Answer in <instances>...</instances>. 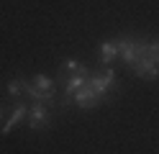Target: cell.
<instances>
[{"mask_svg":"<svg viewBox=\"0 0 159 154\" xmlns=\"http://www.w3.org/2000/svg\"><path fill=\"white\" fill-rule=\"evenodd\" d=\"M87 85H90L93 92H98V95L105 100L111 92L118 90V75H116V69H113V67H105L103 72L98 69V72H90V77H87Z\"/></svg>","mask_w":159,"mask_h":154,"instance_id":"7a4b0ae2","label":"cell"},{"mask_svg":"<svg viewBox=\"0 0 159 154\" xmlns=\"http://www.w3.org/2000/svg\"><path fill=\"white\" fill-rule=\"evenodd\" d=\"M82 69H87V67H85V64H80L77 59H67L64 64H59L57 75L62 77V80H67V77H72V75H77V72H82Z\"/></svg>","mask_w":159,"mask_h":154,"instance_id":"ba28073f","label":"cell"},{"mask_svg":"<svg viewBox=\"0 0 159 154\" xmlns=\"http://www.w3.org/2000/svg\"><path fill=\"white\" fill-rule=\"evenodd\" d=\"M72 103L77 108H85V110H90V108H98L103 103V98L98 95V92L90 90V85H85V87H80L75 95H72Z\"/></svg>","mask_w":159,"mask_h":154,"instance_id":"277c9868","label":"cell"},{"mask_svg":"<svg viewBox=\"0 0 159 154\" xmlns=\"http://www.w3.org/2000/svg\"><path fill=\"white\" fill-rule=\"evenodd\" d=\"M26 123L31 126L34 131H44L49 123H52V116H49V108L41 105V103H34L28 108V116H26Z\"/></svg>","mask_w":159,"mask_h":154,"instance_id":"3957f363","label":"cell"},{"mask_svg":"<svg viewBox=\"0 0 159 154\" xmlns=\"http://www.w3.org/2000/svg\"><path fill=\"white\" fill-rule=\"evenodd\" d=\"M116 44H118V57L128 67H134L141 57H146V49H149V41H141L136 36H121L116 39Z\"/></svg>","mask_w":159,"mask_h":154,"instance_id":"6da1fadb","label":"cell"},{"mask_svg":"<svg viewBox=\"0 0 159 154\" xmlns=\"http://www.w3.org/2000/svg\"><path fill=\"white\" fill-rule=\"evenodd\" d=\"M34 85L41 90V92H46V95H54L57 98V85H54V80L52 77H46V75H34Z\"/></svg>","mask_w":159,"mask_h":154,"instance_id":"9c48e42d","label":"cell"},{"mask_svg":"<svg viewBox=\"0 0 159 154\" xmlns=\"http://www.w3.org/2000/svg\"><path fill=\"white\" fill-rule=\"evenodd\" d=\"M0 121H3V108H0Z\"/></svg>","mask_w":159,"mask_h":154,"instance_id":"8fae6325","label":"cell"},{"mask_svg":"<svg viewBox=\"0 0 159 154\" xmlns=\"http://www.w3.org/2000/svg\"><path fill=\"white\" fill-rule=\"evenodd\" d=\"M131 69H134L136 77H144V80H159V64H157L154 59H149V57H141Z\"/></svg>","mask_w":159,"mask_h":154,"instance_id":"8992f818","label":"cell"},{"mask_svg":"<svg viewBox=\"0 0 159 154\" xmlns=\"http://www.w3.org/2000/svg\"><path fill=\"white\" fill-rule=\"evenodd\" d=\"M26 116H28V105H26V103H16L13 110H11V116H8V121L3 123V128H0V133H3V136H8V133H11L18 123L26 121Z\"/></svg>","mask_w":159,"mask_h":154,"instance_id":"5b68a950","label":"cell"},{"mask_svg":"<svg viewBox=\"0 0 159 154\" xmlns=\"http://www.w3.org/2000/svg\"><path fill=\"white\" fill-rule=\"evenodd\" d=\"M116 59H118V44H116V39L103 41V44H100V64L111 67Z\"/></svg>","mask_w":159,"mask_h":154,"instance_id":"52a82bcc","label":"cell"},{"mask_svg":"<svg viewBox=\"0 0 159 154\" xmlns=\"http://www.w3.org/2000/svg\"><path fill=\"white\" fill-rule=\"evenodd\" d=\"M21 95H23V82L18 77H13L8 82V98H21Z\"/></svg>","mask_w":159,"mask_h":154,"instance_id":"30bf717a","label":"cell"}]
</instances>
